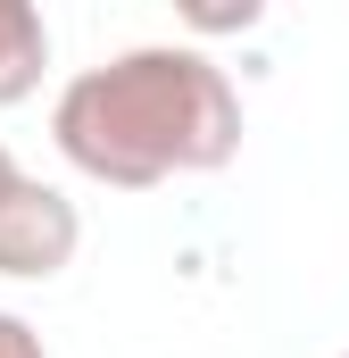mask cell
Returning a JSON list of instances; mask_svg holds the SVG:
<instances>
[{
  "instance_id": "5b68a950",
  "label": "cell",
  "mask_w": 349,
  "mask_h": 358,
  "mask_svg": "<svg viewBox=\"0 0 349 358\" xmlns=\"http://www.w3.org/2000/svg\"><path fill=\"white\" fill-rule=\"evenodd\" d=\"M17 176H25V167H17V159H8V150H0V192H8V183H17Z\"/></svg>"
},
{
  "instance_id": "6da1fadb",
  "label": "cell",
  "mask_w": 349,
  "mask_h": 358,
  "mask_svg": "<svg viewBox=\"0 0 349 358\" xmlns=\"http://www.w3.org/2000/svg\"><path fill=\"white\" fill-rule=\"evenodd\" d=\"M50 142L75 176L108 183V192L216 176L242 150V92L191 42H133L59 84Z\"/></svg>"
},
{
  "instance_id": "277c9868",
  "label": "cell",
  "mask_w": 349,
  "mask_h": 358,
  "mask_svg": "<svg viewBox=\"0 0 349 358\" xmlns=\"http://www.w3.org/2000/svg\"><path fill=\"white\" fill-rule=\"evenodd\" d=\"M0 358H50V350H42V334H34L17 308H0Z\"/></svg>"
},
{
  "instance_id": "3957f363",
  "label": "cell",
  "mask_w": 349,
  "mask_h": 358,
  "mask_svg": "<svg viewBox=\"0 0 349 358\" xmlns=\"http://www.w3.org/2000/svg\"><path fill=\"white\" fill-rule=\"evenodd\" d=\"M42 67H50V25L34 0H0V108L34 100L42 92Z\"/></svg>"
},
{
  "instance_id": "7a4b0ae2",
  "label": "cell",
  "mask_w": 349,
  "mask_h": 358,
  "mask_svg": "<svg viewBox=\"0 0 349 358\" xmlns=\"http://www.w3.org/2000/svg\"><path fill=\"white\" fill-rule=\"evenodd\" d=\"M75 250H84V217L59 183L17 176L0 192V275L8 283H50L75 267Z\"/></svg>"
},
{
  "instance_id": "8992f818",
  "label": "cell",
  "mask_w": 349,
  "mask_h": 358,
  "mask_svg": "<svg viewBox=\"0 0 349 358\" xmlns=\"http://www.w3.org/2000/svg\"><path fill=\"white\" fill-rule=\"evenodd\" d=\"M341 358H349V350H341Z\"/></svg>"
}]
</instances>
